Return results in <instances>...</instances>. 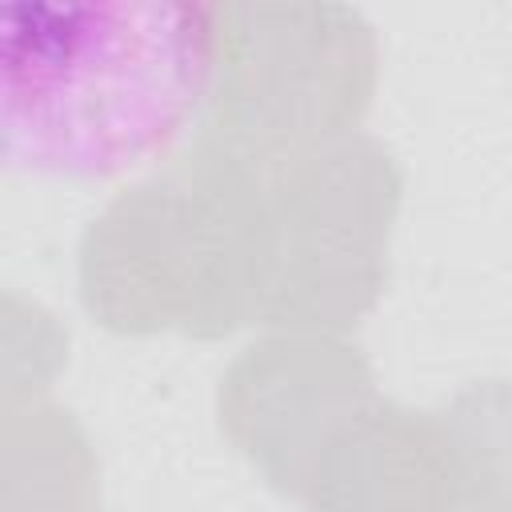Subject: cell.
Segmentation results:
<instances>
[{"label":"cell","mask_w":512,"mask_h":512,"mask_svg":"<svg viewBox=\"0 0 512 512\" xmlns=\"http://www.w3.org/2000/svg\"><path fill=\"white\" fill-rule=\"evenodd\" d=\"M212 8L20 0L0 20V140L32 172L104 180L164 156L200 116Z\"/></svg>","instance_id":"cell-1"},{"label":"cell","mask_w":512,"mask_h":512,"mask_svg":"<svg viewBox=\"0 0 512 512\" xmlns=\"http://www.w3.org/2000/svg\"><path fill=\"white\" fill-rule=\"evenodd\" d=\"M260 168L200 144L112 200L80 244L84 304L120 332L196 336L260 320Z\"/></svg>","instance_id":"cell-2"},{"label":"cell","mask_w":512,"mask_h":512,"mask_svg":"<svg viewBox=\"0 0 512 512\" xmlns=\"http://www.w3.org/2000/svg\"><path fill=\"white\" fill-rule=\"evenodd\" d=\"M376 28L332 0L212 4L200 144L252 168L348 136L372 100Z\"/></svg>","instance_id":"cell-3"},{"label":"cell","mask_w":512,"mask_h":512,"mask_svg":"<svg viewBox=\"0 0 512 512\" xmlns=\"http://www.w3.org/2000/svg\"><path fill=\"white\" fill-rule=\"evenodd\" d=\"M396 200V164L368 136L280 160L264 184L260 320L340 328L360 316L380 288Z\"/></svg>","instance_id":"cell-4"},{"label":"cell","mask_w":512,"mask_h":512,"mask_svg":"<svg viewBox=\"0 0 512 512\" xmlns=\"http://www.w3.org/2000/svg\"><path fill=\"white\" fill-rule=\"evenodd\" d=\"M368 368L356 348L324 336H276L248 348L224 376L228 436L280 484L304 492L336 432L364 412Z\"/></svg>","instance_id":"cell-5"},{"label":"cell","mask_w":512,"mask_h":512,"mask_svg":"<svg viewBox=\"0 0 512 512\" xmlns=\"http://www.w3.org/2000/svg\"><path fill=\"white\" fill-rule=\"evenodd\" d=\"M456 500L480 512H512V384L468 388L440 424Z\"/></svg>","instance_id":"cell-6"},{"label":"cell","mask_w":512,"mask_h":512,"mask_svg":"<svg viewBox=\"0 0 512 512\" xmlns=\"http://www.w3.org/2000/svg\"><path fill=\"white\" fill-rule=\"evenodd\" d=\"M408 512H452V504H428V508H408Z\"/></svg>","instance_id":"cell-7"}]
</instances>
